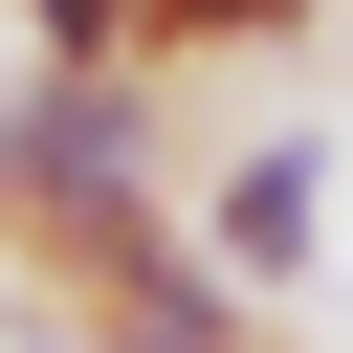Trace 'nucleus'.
Masks as SVG:
<instances>
[{
	"label": "nucleus",
	"mask_w": 353,
	"mask_h": 353,
	"mask_svg": "<svg viewBox=\"0 0 353 353\" xmlns=\"http://www.w3.org/2000/svg\"><path fill=\"white\" fill-rule=\"evenodd\" d=\"M176 154L199 132L154 66H0V287H44V331L110 309L176 243Z\"/></svg>",
	"instance_id": "1"
},
{
	"label": "nucleus",
	"mask_w": 353,
	"mask_h": 353,
	"mask_svg": "<svg viewBox=\"0 0 353 353\" xmlns=\"http://www.w3.org/2000/svg\"><path fill=\"white\" fill-rule=\"evenodd\" d=\"M176 243L243 287V309H309V265H331V132H221L199 176H176Z\"/></svg>",
	"instance_id": "2"
},
{
	"label": "nucleus",
	"mask_w": 353,
	"mask_h": 353,
	"mask_svg": "<svg viewBox=\"0 0 353 353\" xmlns=\"http://www.w3.org/2000/svg\"><path fill=\"white\" fill-rule=\"evenodd\" d=\"M66 353H287V309H243V287H221L199 243H154V265H132L110 309H66Z\"/></svg>",
	"instance_id": "3"
},
{
	"label": "nucleus",
	"mask_w": 353,
	"mask_h": 353,
	"mask_svg": "<svg viewBox=\"0 0 353 353\" xmlns=\"http://www.w3.org/2000/svg\"><path fill=\"white\" fill-rule=\"evenodd\" d=\"M331 0H132V66L154 88H221V66H309Z\"/></svg>",
	"instance_id": "4"
},
{
	"label": "nucleus",
	"mask_w": 353,
	"mask_h": 353,
	"mask_svg": "<svg viewBox=\"0 0 353 353\" xmlns=\"http://www.w3.org/2000/svg\"><path fill=\"white\" fill-rule=\"evenodd\" d=\"M22 22V66H132V0H0Z\"/></svg>",
	"instance_id": "5"
}]
</instances>
